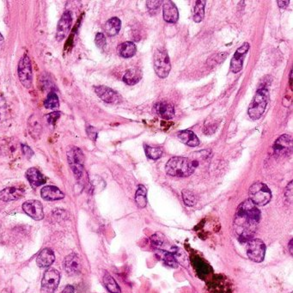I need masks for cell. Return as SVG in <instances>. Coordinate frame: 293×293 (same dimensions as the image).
Instances as JSON below:
<instances>
[{"instance_id": "1", "label": "cell", "mask_w": 293, "mask_h": 293, "mask_svg": "<svg viewBox=\"0 0 293 293\" xmlns=\"http://www.w3.org/2000/svg\"><path fill=\"white\" fill-rule=\"evenodd\" d=\"M260 220V212L250 200H246L239 206L235 218L234 230L240 241H250L256 234Z\"/></svg>"}, {"instance_id": "2", "label": "cell", "mask_w": 293, "mask_h": 293, "mask_svg": "<svg viewBox=\"0 0 293 293\" xmlns=\"http://www.w3.org/2000/svg\"><path fill=\"white\" fill-rule=\"evenodd\" d=\"M165 170L168 176L176 178H188L194 172L190 159L185 158H172L165 166Z\"/></svg>"}, {"instance_id": "3", "label": "cell", "mask_w": 293, "mask_h": 293, "mask_svg": "<svg viewBox=\"0 0 293 293\" xmlns=\"http://www.w3.org/2000/svg\"><path fill=\"white\" fill-rule=\"evenodd\" d=\"M202 293H234V284L226 275L214 274L206 280Z\"/></svg>"}, {"instance_id": "4", "label": "cell", "mask_w": 293, "mask_h": 293, "mask_svg": "<svg viewBox=\"0 0 293 293\" xmlns=\"http://www.w3.org/2000/svg\"><path fill=\"white\" fill-rule=\"evenodd\" d=\"M269 92L265 88L257 90L256 94L251 102L248 107V114L253 120H258L262 117L268 104Z\"/></svg>"}, {"instance_id": "5", "label": "cell", "mask_w": 293, "mask_h": 293, "mask_svg": "<svg viewBox=\"0 0 293 293\" xmlns=\"http://www.w3.org/2000/svg\"><path fill=\"white\" fill-rule=\"evenodd\" d=\"M68 162L78 180H84V156L82 150L78 147H72L68 152Z\"/></svg>"}, {"instance_id": "6", "label": "cell", "mask_w": 293, "mask_h": 293, "mask_svg": "<svg viewBox=\"0 0 293 293\" xmlns=\"http://www.w3.org/2000/svg\"><path fill=\"white\" fill-rule=\"evenodd\" d=\"M250 200L254 204L258 206H263L268 204L271 198L272 194L266 184L262 182H256L254 184L248 191Z\"/></svg>"}, {"instance_id": "7", "label": "cell", "mask_w": 293, "mask_h": 293, "mask_svg": "<svg viewBox=\"0 0 293 293\" xmlns=\"http://www.w3.org/2000/svg\"><path fill=\"white\" fill-rule=\"evenodd\" d=\"M190 260L198 278L203 280H208L214 275V269L200 254L192 252L190 256Z\"/></svg>"}, {"instance_id": "8", "label": "cell", "mask_w": 293, "mask_h": 293, "mask_svg": "<svg viewBox=\"0 0 293 293\" xmlns=\"http://www.w3.org/2000/svg\"><path fill=\"white\" fill-rule=\"evenodd\" d=\"M153 62L156 75L161 78H167L171 69L170 62L167 52L164 49H158L154 54Z\"/></svg>"}, {"instance_id": "9", "label": "cell", "mask_w": 293, "mask_h": 293, "mask_svg": "<svg viewBox=\"0 0 293 293\" xmlns=\"http://www.w3.org/2000/svg\"><path fill=\"white\" fill-rule=\"evenodd\" d=\"M18 74L19 80L22 84L27 89L31 88L32 82H33V74H32L30 60L28 55H24L20 60L18 68Z\"/></svg>"}, {"instance_id": "10", "label": "cell", "mask_w": 293, "mask_h": 293, "mask_svg": "<svg viewBox=\"0 0 293 293\" xmlns=\"http://www.w3.org/2000/svg\"><path fill=\"white\" fill-rule=\"evenodd\" d=\"M266 246L260 239H250L248 241L247 254L254 262H262L265 258Z\"/></svg>"}, {"instance_id": "11", "label": "cell", "mask_w": 293, "mask_h": 293, "mask_svg": "<svg viewBox=\"0 0 293 293\" xmlns=\"http://www.w3.org/2000/svg\"><path fill=\"white\" fill-rule=\"evenodd\" d=\"M60 281V272L54 268L48 269L44 272L42 280V293H54Z\"/></svg>"}, {"instance_id": "12", "label": "cell", "mask_w": 293, "mask_h": 293, "mask_svg": "<svg viewBox=\"0 0 293 293\" xmlns=\"http://www.w3.org/2000/svg\"><path fill=\"white\" fill-rule=\"evenodd\" d=\"M72 24V13L69 10L62 15V18L60 19L56 31V39L60 42L64 40L68 36V33L70 32V27Z\"/></svg>"}, {"instance_id": "13", "label": "cell", "mask_w": 293, "mask_h": 293, "mask_svg": "<svg viewBox=\"0 0 293 293\" xmlns=\"http://www.w3.org/2000/svg\"><path fill=\"white\" fill-rule=\"evenodd\" d=\"M22 210L34 220H42L44 218V211L42 203L39 200H31L22 204Z\"/></svg>"}, {"instance_id": "14", "label": "cell", "mask_w": 293, "mask_h": 293, "mask_svg": "<svg viewBox=\"0 0 293 293\" xmlns=\"http://www.w3.org/2000/svg\"><path fill=\"white\" fill-rule=\"evenodd\" d=\"M248 49H250V44L245 42L236 50V52L230 62V70L232 72L238 74L242 69L244 60L247 52H248Z\"/></svg>"}, {"instance_id": "15", "label": "cell", "mask_w": 293, "mask_h": 293, "mask_svg": "<svg viewBox=\"0 0 293 293\" xmlns=\"http://www.w3.org/2000/svg\"><path fill=\"white\" fill-rule=\"evenodd\" d=\"M64 268L66 272L70 276H76L80 274L82 270V263L80 258L76 254H70L66 257L64 260Z\"/></svg>"}, {"instance_id": "16", "label": "cell", "mask_w": 293, "mask_h": 293, "mask_svg": "<svg viewBox=\"0 0 293 293\" xmlns=\"http://www.w3.org/2000/svg\"><path fill=\"white\" fill-rule=\"evenodd\" d=\"M95 90L98 96L107 104H119L122 101V98L117 92L106 86L96 87Z\"/></svg>"}, {"instance_id": "17", "label": "cell", "mask_w": 293, "mask_h": 293, "mask_svg": "<svg viewBox=\"0 0 293 293\" xmlns=\"http://www.w3.org/2000/svg\"><path fill=\"white\" fill-rule=\"evenodd\" d=\"M274 152L277 155H287L292 149V138L289 135H283L275 142Z\"/></svg>"}, {"instance_id": "18", "label": "cell", "mask_w": 293, "mask_h": 293, "mask_svg": "<svg viewBox=\"0 0 293 293\" xmlns=\"http://www.w3.org/2000/svg\"><path fill=\"white\" fill-rule=\"evenodd\" d=\"M164 10V19L167 22L174 24L179 19V12H178V7L176 6L172 1H165L162 6Z\"/></svg>"}, {"instance_id": "19", "label": "cell", "mask_w": 293, "mask_h": 293, "mask_svg": "<svg viewBox=\"0 0 293 293\" xmlns=\"http://www.w3.org/2000/svg\"><path fill=\"white\" fill-rule=\"evenodd\" d=\"M24 194V190L16 186H10L0 191V200L4 202H13L21 198Z\"/></svg>"}, {"instance_id": "20", "label": "cell", "mask_w": 293, "mask_h": 293, "mask_svg": "<svg viewBox=\"0 0 293 293\" xmlns=\"http://www.w3.org/2000/svg\"><path fill=\"white\" fill-rule=\"evenodd\" d=\"M40 196L46 200H58L64 198V192L58 190L57 186H43L40 191Z\"/></svg>"}, {"instance_id": "21", "label": "cell", "mask_w": 293, "mask_h": 293, "mask_svg": "<svg viewBox=\"0 0 293 293\" xmlns=\"http://www.w3.org/2000/svg\"><path fill=\"white\" fill-rule=\"evenodd\" d=\"M55 256L52 250L44 248L40 251L36 258V263L38 266L42 268H48L54 262Z\"/></svg>"}, {"instance_id": "22", "label": "cell", "mask_w": 293, "mask_h": 293, "mask_svg": "<svg viewBox=\"0 0 293 293\" xmlns=\"http://www.w3.org/2000/svg\"><path fill=\"white\" fill-rule=\"evenodd\" d=\"M155 110L158 114L162 119L170 120L174 116V108L173 105L168 102H161L156 104Z\"/></svg>"}, {"instance_id": "23", "label": "cell", "mask_w": 293, "mask_h": 293, "mask_svg": "<svg viewBox=\"0 0 293 293\" xmlns=\"http://www.w3.org/2000/svg\"><path fill=\"white\" fill-rule=\"evenodd\" d=\"M25 176H26V178L28 180V182L30 184L31 186H33V188L42 186L46 182L45 178L43 176V174L36 168H28Z\"/></svg>"}, {"instance_id": "24", "label": "cell", "mask_w": 293, "mask_h": 293, "mask_svg": "<svg viewBox=\"0 0 293 293\" xmlns=\"http://www.w3.org/2000/svg\"><path fill=\"white\" fill-rule=\"evenodd\" d=\"M178 138L182 143L188 144V146L196 147L200 144V140L192 131L190 130H184L178 134Z\"/></svg>"}, {"instance_id": "25", "label": "cell", "mask_w": 293, "mask_h": 293, "mask_svg": "<svg viewBox=\"0 0 293 293\" xmlns=\"http://www.w3.org/2000/svg\"><path fill=\"white\" fill-rule=\"evenodd\" d=\"M117 51L120 56H122L123 58H131L132 56H134L137 52V48L134 43L132 42H126L118 46Z\"/></svg>"}, {"instance_id": "26", "label": "cell", "mask_w": 293, "mask_h": 293, "mask_svg": "<svg viewBox=\"0 0 293 293\" xmlns=\"http://www.w3.org/2000/svg\"><path fill=\"white\" fill-rule=\"evenodd\" d=\"M156 256L158 257V259L161 260L165 265L170 268H178V260L172 252L162 250H156Z\"/></svg>"}, {"instance_id": "27", "label": "cell", "mask_w": 293, "mask_h": 293, "mask_svg": "<svg viewBox=\"0 0 293 293\" xmlns=\"http://www.w3.org/2000/svg\"><path fill=\"white\" fill-rule=\"evenodd\" d=\"M122 28V22L119 18H113L110 19L108 21L106 22L105 27H104V30L105 33L108 34V36H114L116 34L119 33Z\"/></svg>"}, {"instance_id": "28", "label": "cell", "mask_w": 293, "mask_h": 293, "mask_svg": "<svg viewBox=\"0 0 293 293\" xmlns=\"http://www.w3.org/2000/svg\"><path fill=\"white\" fill-rule=\"evenodd\" d=\"M142 78V72L138 69H129L123 76V81L128 86H134Z\"/></svg>"}, {"instance_id": "29", "label": "cell", "mask_w": 293, "mask_h": 293, "mask_svg": "<svg viewBox=\"0 0 293 293\" xmlns=\"http://www.w3.org/2000/svg\"><path fill=\"white\" fill-rule=\"evenodd\" d=\"M135 202L140 208H144L147 204V190L146 186L140 185L135 194Z\"/></svg>"}, {"instance_id": "30", "label": "cell", "mask_w": 293, "mask_h": 293, "mask_svg": "<svg viewBox=\"0 0 293 293\" xmlns=\"http://www.w3.org/2000/svg\"><path fill=\"white\" fill-rule=\"evenodd\" d=\"M104 283L108 290L111 293H120V288L119 284H117L116 280L108 274L105 272L104 276Z\"/></svg>"}, {"instance_id": "31", "label": "cell", "mask_w": 293, "mask_h": 293, "mask_svg": "<svg viewBox=\"0 0 293 293\" xmlns=\"http://www.w3.org/2000/svg\"><path fill=\"white\" fill-rule=\"evenodd\" d=\"M204 6L206 1L204 0H198L194 7V20L196 22H200L204 16Z\"/></svg>"}, {"instance_id": "32", "label": "cell", "mask_w": 293, "mask_h": 293, "mask_svg": "<svg viewBox=\"0 0 293 293\" xmlns=\"http://www.w3.org/2000/svg\"><path fill=\"white\" fill-rule=\"evenodd\" d=\"M44 106L48 110H57L60 106V100L58 96L54 92L49 93L48 98L44 102Z\"/></svg>"}, {"instance_id": "33", "label": "cell", "mask_w": 293, "mask_h": 293, "mask_svg": "<svg viewBox=\"0 0 293 293\" xmlns=\"http://www.w3.org/2000/svg\"><path fill=\"white\" fill-rule=\"evenodd\" d=\"M144 150H146L147 158L152 159V160H158L162 155V150L160 147L149 146L146 144Z\"/></svg>"}, {"instance_id": "34", "label": "cell", "mask_w": 293, "mask_h": 293, "mask_svg": "<svg viewBox=\"0 0 293 293\" xmlns=\"http://www.w3.org/2000/svg\"><path fill=\"white\" fill-rule=\"evenodd\" d=\"M150 242L156 250H162L165 244L164 236L161 233H156L150 238Z\"/></svg>"}, {"instance_id": "35", "label": "cell", "mask_w": 293, "mask_h": 293, "mask_svg": "<svg viewBox=\"0 0 293 293\" xmlns=\"http://www.w3.org/2000/svg\"><path fill=\"white\" fill-rule=\"evenodd\" d=\"M182 198H184V203L188 206H192L196 203V197L194 192H191L190 190H184L182 191Z\"/></svg>"}, {"instance_id": "36", "label": "cell", "mask_w": 293, "mask_h": 293, "mask_svg": "<svg viewBox=\"0 0 293 293\" xmlns=\"http://www.w3.org/2000/svg\"><path fill=\"white\" fill-rule=\"evenodd\" d=\"M162 1H160V0H156V1H154V0H153V1L152 0V1H147V8H148L149 12H150L152 14H155V13L158 10L159 7L162 4Z\"/></svg>"}, {"instance_id": "37", "label": "cell", "mask_w": 293, "mask_h": 293, "mask_svg": "<svg viewBox=\"0 0 293 293\" xmlns=\"http://www.w3.org/2000/svg\"><path fill=\"white\" fill-rule=\"evenodd\" d=\"M95 42L96 46H98L99 48H104L105 46H106V37H105V36H104L102 33H98V34L96 36Z\"/></svg>"}, {"instance_id": "38", "label": "cell", "mask_w": 293, "mask_h": 293, "mask_svg": "<svg viewBox=\"0 0 293 293\" xmlns=\"http://www.w3.org/2000/svg\"><path fill=\"white\" fill-rule=\"evenodd\" d=\"M62 113L60 112H58V111H54V112H52V113L50 114L48 116V122L50 124H55L56 122V120L60 118V116Z\"/></svg>"}, {"instance_id": "39", "label": "cell", "mask_w": 293, "mask_h": 293, "mask_svg": "<svg viewBox=\"0 0 293 293\" xmlns=\"http://www.w3.org/2000/svg\"><path fill=\"white\" fill-rule=\"evenodd\" d=\"M22 152L27 158H30L31 156L34 155V152L30 147L28 146L27 144H22Z\"/></svg>"}, {"instance_id": "40", "label": "cell", "mask_w": 293, "mask_h": 293, "mask_svg": "<svg viewBox=\"0 0 293 293\" xmlns=\"http://www.w3.org/2000/svg\"><path fill=\"white\" fill-rule=\"evenodd\" d=\"M86 131H87V134L89 136L90 138H92L93 140H96V138L98 137V131L92 126L87 128Z\"/></svg>"}, {"instance_id": "41", "label": "cell", "mask_w": 293, "mask_h": 293, "mask_svg": "<svg viewBox=\"0 0 293 293\" xmlns=\"http://www.w3.org/2000/svg\"><path fill=\"white\" fill-rule=\"evenodd\" d=\"M75 290H74V287L68 284L66 286L64 287V290H62V293H74Z\"/></svg>"}, {"instance_id": "42", "label": "cell", "mask_w": 293, "mask_h": 293, "mask_svg": "<svg viewBox=\"0 0 293 293\" xmlns=\"http://www.w3.org/2000/svg\"><path fill=\"white\" fill-rule=\"evenodd\" d=\"M289 4H290V2H289L288 0H286V1H278V7H280V8H283V9L286 8L287 6H288Z\"/></svg>"}, {"instance_id": "43", "label": "cell", "mask_w": 293, "mask_h": 293, "mask_svg": "<svg viewBox=\"0 0 293 293\" xmlns=\"http://www.w3.org/2000/svg\"><path fill=\"white\" fill-rule=\"evenodd\" d=\"M290 252L292 254V239L290 241Z\"/></svg>"}, {"instance_id": "44", "label": "cell", "mask_w": 293, "mask_h": 293, "mask_svg": "<svg viewBox=\"0 0 293 293\" xmlns=\"http://www.w3.org/2000/svg\"><path fill=\"white\" fill-rule=\"evenodd\" d=\"M3 42H4L3 36H2V34H1V33H0V45H1V44H2V43H3Z\"/></svg>"}, {"instance_id": "45", "label": "cell", "mask_w": 293, "mask_h": 293, "mask_svg": "<svg viewBox=\"0 0 293 293\" xmlns=\"http://www.w3.org/2000/svg\"><path fill=\"white\" fill-rule=\"evenodd\" d=\"M2 293H12V292H10V290H8V289H6V290H4L3 292H2Z\"/></svg>"}]
</instances>
